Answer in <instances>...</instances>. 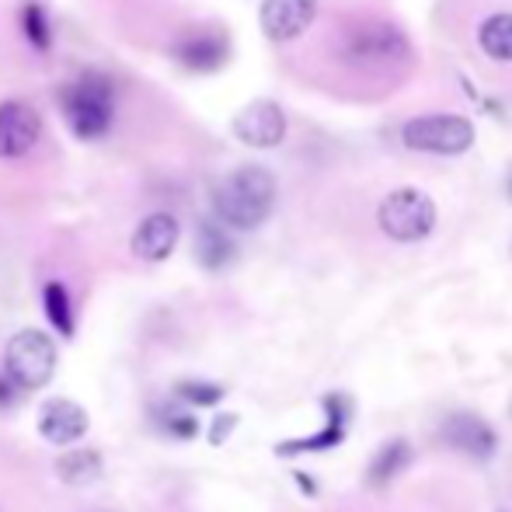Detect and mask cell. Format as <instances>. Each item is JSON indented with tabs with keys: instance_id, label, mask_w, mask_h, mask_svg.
<instances>
[{
	"instance_id": "obj_1",
	"label": "cell",
	"mask_w": 512,
	"mask_h": 512,
	"mask_svg": "<svg viewBox=\"0 0 512 512\" xmlns=\"http://www.w3.org/2000/svg\"><path fill=\"white\" fill-rule=\"evenodd\" d=\"M213 209L220 223L234 230L262 227L276 209V178L258 164H244L227 178H220L213 192Z\"/></svg>"
},
{
	"instance_id": "obj_2",
	"label": "cell",
	"mask_w": 512,
	"mask_h": 512,
	"mask_svg": "<svg viewBox=\"0 0 512 512\" xmlns=\"http://www.w3.org/2000/svg\"><path fill=\"white\" fill-rule=\"evenodd\" d=\"M60 112L67 119V126L74 129V136L81 140H102L112 129L115 119V95H112V81L102 74H84L77 81L63 84L60 95Z\"/></svg>"
},
{
	"instance_id": "obj_3",
	"label": "cell",
	"mask_w": 512,
	"mask_h": 512,
	"mask_svg": "<svg viewBox=\"0 0 512 512\" xmlns=\"http://www.w3.org/2000/svg\"><path fill=\"white\" fill-rule=\"evenodd\" d=\"M4 366H7V377H11L21 391H39L56 373V342L39 328L18 331V335L7 342Z\"/></svg>"
},
{
	"instance_id": "obj_4",
	"label": "cell",
	"mask_w": 512,
	"mask_h": 512,
	"mask_svg": "<svg viewBox=\"0 0 512 512\" xmlns=\"http://www.w3.org/2000/svg\"><path fill=\"white\" fill-rule=\"evenodd\" d=\"M377 223L398 244L425 241L436 230V203L422 189H398L380 203Z\"/></svg>"
},
{
	"instance_id": "obj_5",
	"label": "cell",
	"mask_w": 512,
	"mask_h": 512,
	"mask_svg": "<svg viewBox=\"0 0 512 512\" xmlns=\"http://www.w3.org/2000/svg\"><path fill=\"white\" fill-rule=\"evenodd\" d=\"M405 143L422 154H464L474 143V126L464 115H422L405 126Z\"/></svg>"
},
{
	"instance_id": "obj_6",
	"label": "cell",
	"mask_w": 512,
	"mask_h": 512,
	"mask_svg": "<svg viewBox=\"0 0 512 512\" xmlns=\"http://www.w3.org/2000/svg\"><path fill=\"white\" fill-rule=\"evenodd\" d=\"M234 136L248 147H279L286 136V112L269 98H258V102L244 105L234 119Z\"/></svg>"
},
{
	"instance_id": "obj_7",
	"label": "cell",
	"mask_w": 512,
	"mask_h": 512,
	"mask_svg": "<svg viewBox=\"0 0 512 512\" xmlns=\"http://www.w3.org/2000/svg\"><path fill=\"white\" fill-rule=\"evenodd\" d=\"M42 136V115L35 105L11 98L0 105V157H25Z\"/></svg>"
},
{
	"instance_id": "obj_8",
	"label": "cell",
	"mask_w": 512,
	"mask_h": 512,
	"mask_svg": "<svg viewBox=\"0 0 512 512\" xmlns=\"http://www.w3.org/2000/svg\"><path fill=\"white\" fill-rule=\"evenodd\" d=\"M171 56L192 74H213L230 60V42L223 32L203 28V32H185L182 39L171 46Z\"/></svg>"
},
{
	"instance_id": "obj_9",
	"label": "cell",
	"mask_w": 512,
	"mask_h": 512,
	"mask_svg": "<svg viewBox=\"0 0 512 512\" xmlns=\"http://www.w3.org/2000/svg\"><path fill=\"white\" fill-rule=\"evenodd\" d=\"M317 14V0H262V32L272 42H290L304 35Z\"/></svg>"
},
{
	"instance_id": "obj_10",
	"label": "cell",
	"mask_w": 512,
	"mask_h": 512,
	"mask_svg": "<svg viewBox=\"0 0 512 512\" xmlns=\"http://www.w3.org/2000/svg\"><path fill=\"white\" fill-rule=\"evenodd\" d=\"M411 53L408 39L394 25L359 28L349 39V56L356 63H398Z\"/></svg>"
},
{
	"instance_id": "obj_11",
	"label": "cell",
	"mask_w": 512,
	"mask_h": 512,
	"mask_svg": "<svg viewBox=\"0 0 512 512\" xmlns=\"http://www.w3.org/2000/svg\"><path fill=\"white\" fill-rule=\"evenodd\" d=\"M39 432L49 443H77L88 432V411L70 398H53L39 415Z\"/></svg>"
},
{
	"instance_id": "obj_12",
	"label": "cell",
	"mask_w": 512,
	"mask_h": 512,
	"mask_svg": "<svg viewBox=\"0 0 512 512\" xmlns=\"http://www.w3.org/2000/svg\"><path fill=\"white\" fill-rule=\"evenodd\" d=\"M178 244V220L171 213H150L133 234V255L143 262H164Z\"/></svg>"
},
{
	"instance_id": "obj_13",
	"label": "cell",
	"mask_w": 512,
	"mask_h": 512,
	"mask_svg": "<svg viewBox=\"0 0 512 512\" xmlns=\"http://www.w3.org/2000/svg\"><path fill=\"white\" fill-rule=\"evenodd\" d=\"M446 439L478 460H485L488 453H495V432L474 415H453L450 422H446Z\"/></svg>"
},
{
	"instance_id": "obj_14",
	"label": "cell",
	"mask_w": 512,
	"mask_h": 512,
	"mask_svg": "<svg viewBox=\"0 0 512 512\" xmlns=\"http://www.w3.org/2000/svg\"><path fill=\"white\" fill-rule=\"evenodd\" d=\"M478 42L492 60L509 63L512 60V14H492L481 21Z\"/></svg>"
},
{
	"instance_id": "obj_15",
	"label": "cell",
	"mask_w": 512,
	"mask_h": 512,
	"mask_svg": "<svg viewBox=\"0 0 512 512\" xmlns=\"http://www.w3.org/2000/svg\"><path fill=\"white\" fill-rule=\"evenodd\" d=\"M196 255L206 269H223V265L234 258V241H230L223 227L203 223V227H199V237H196Z\"/></svg>"
},
{
	"instance_id": "obj_16",
	"label": "cell",
	"mask_w": 512,
	"mask_h": 512,
	"mask_svg": "<svg viewBox=\"0 0 512 512\" xmlns=\"http://www.w3.org/2000/svg\"><path fill=\"white\" fill-rule=\"evenodd\" d=\"M56 474L74 488L91 485V481L102 474V453H95V450L67 453V457H60V464H56Z\"/></svg>"
},
{
	"instance_id": "obj_17",
	"label": "cell",
	"mask_w": 512,
	"mask_h": 512,
	"mask_svg": "<svg viewBox=\"0 0 512 512\" xmlns=\"http://www.w3.org/2000/svg\"><path fill=\"white\" fill-rule=\"evenodd\" d=\"M411 460V450H408V443H401V439H391V443L384 446V450L373 457V464H370V474H366V481H370L373 488L377 485H387V481L394 478V474L401 471Z\"/></svg>"
},
{
	"instance_id": "obj_18",
	"label": "cell",
	"mask_w": 512,
	"mask_h": 512,
	"mask_svg": "<svg viewBox=\"0 0 512 512\" xmlns=\"http://www.w3.org/2000/svg\"><path fill=\"white\" fill-rule=\"evenodd\" d=\"M342 398H328V415L331 425L324 432H317V439H300V443H283L279 453H304V450H324V446H335L345 432V408H338Z\"/></svg>"
},
{
	"instance_id": "obj_19",
	"label": "cell",
	"mask_w": 512,
	"mask_h": 512,
	"mask_svg": "<svg viewBox=\"0 0 512 512\" xmlns=\"http://www.w3.org/2000/svg\"><path fill=\"white\" fill-rule=\"evenodd\" d=\"M21 32H25V39L32 42L39 53H46V49L53 46V28H49L46 7L28 0V4L21 7Z\"/></svg>"
},
{
	"instance_id": "obj_20",
	"label": "cell",
	"mask_w": 512,
	"mask_h": 512,
	"mask_svg": "<svg viewBox=\"0 0 512 512\" xmlns=\"http://www.w3.org/2000/svg\"><path fill=\"white\" fill-rule=\"evenodd\" d=\"M42 304H46V317L53 328H60V335H74V314H70V297L60 283H49L42 293Z\"/></svg>"
},
{
	"instance_id": "obj_21",
	"label": "cell",
	"mask_w": 512,
	"mask_h": 512,
	"mask_svg": "<svg viewBox=\"0 0 512 512\" xmlns=\"http://www.w3.org/2000/svg\"><path fill=\"white\" fill-rule=\"evenodd\" d=\"M178 398H182L185 405H192V408H213L216 401L223 398V387H213V384H196V380H185V384L178 387Z\"/></svg>"
},
{
	"instance_id": "obj_22",
	"label": "cell",
	"mask_w": 512,
	"mask_h": 512,
	"mask_svg": "<svg viewBox=\"0 0 512 512\" xmlns=\"http://www.w3.org/2000/svg\"><path fill=\"white\" fill-rule=\"evenodd\" d=\"M164 425H168V432L171 436H178V439H192L199 432V422L192 415H178V411H171L168 418H164Z\"/></svg>"
},
{
	"instance_id": "obj_23",
	"label": "cell",
	"mask_w": 512,
	"mask_h": 512,
	"mask_svg": "<svg viewBox=\"0 0 512 512\" xmlns=\"http://www.w3.org/2000/svg\"><path fill=\"white\" fill-rule=\"evenodd\" d=\"M18 391H21V387L14 384L7 373H0V408H11L14 398H18Z\"/></svg>"
},
{
	"instance_id": "obj_24",
	"label": "cell",
	"mask_w": 512,
	"mask_h": 512,
	"mask_svg": "<svg viewBox=\"0 0 512 512\" xmlns=\"http://www.w3.org/2000/svg\"><path fill=\"white\" fill-rule=\"evenodd\" d=\"M234 422H237L234 415H220L213 422V436H209V439H213V443H223V439H227V432L234 429Z\"/></svg>"
}]
</instances>
